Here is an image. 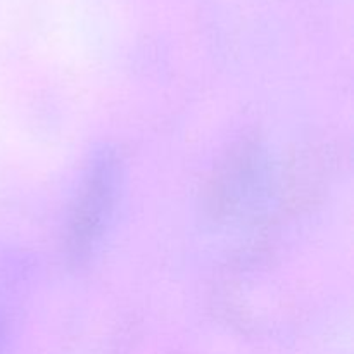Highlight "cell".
Wrapping results in <instances>:
<instances>
[{"mask_svg":"<svg viewBox=\"0 0 354 354\" xmlns=\"http://www.w3.org/2000/svg\"><path fill=\"white\" fill-rule=\"evenodd\" d=\"M121 190V165L113 151H100L90 161L76 194L69 221V258L86 263L109 228Z\"/></svg>","mask_w":354,"mask_h":354,"instance_id":"6da1fadb","label":"cell"}]
</instances>
